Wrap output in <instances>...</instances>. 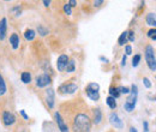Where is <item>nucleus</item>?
I'll return each mask as SVG.
<instances>
[{"label":"nucleus","instance_id":"obj_1","mask_svg":"<svg viewBox=\"0 0 156 132\" xmlns=\"http://www.w3.org/2000/svg\"><path fill=\"white\" fill-rule=\"evenodd\" d=\"M72 130L75 132H90L91 119L84 113L77 114L73 119V122H72Z\"/></svg>","mask_w":156,"mask_h":132},{"label":"nucleus","instance_id":"obj_2","mask_svg":"<svg viewBox=\"0 0 156 132\" xmlns=\"http://www.w3.org/2000/svg\"><path fill=\"white\" fill-rule=\"evenodd\" d=\"M137 96H138V88L136 84H132L131 85V90H130V95L127 97V100L125 101V105H124V108L126 112L131 113L135 107H136V103H137Z\"/></svg>","mask_w":156,"mask_h":132},{"label":"nucleus","instance_id":"obj_3","mask_svg":"<svg viewBox=\"0 0 156 132\" xmlns=\"http://www.w3.org/2000/svg\"><path fill=\"white\" fill-rule=\"evenodd\" d=\"M144 55H145V61H146L148 67H149L151 71H156V57H155L154 47L150 46V45L146 46L145 52H144Z\"/></svg>","mask_w":156,"mask_h":132},{"label":"nucleus","instance_id":"obj_4","mask_svg":"<svg viewBox=\"0 0 156 132\" xmlns=\"http://www.w3.org/2000/svg\"><path fill=\"white\" fill-rule=\"evenodd\" d=\"M98 90H100V85L97 83H89L85 88V93H87V96L92 100V101H97L100 99V94H98Z\"/></svg>","mask_w":156,"mask_h":132},{"label":"nucleus","instance_id":"obj_5","mask_svg":"<svg viewBox=\"0 0 156 132\" xmlns=\"http://www.w3.org/2000/svg\"><path fill=\"white\" fill-rule=\"evenodd\" d=\"M77 90H78V85L75 83H64L58 89V91L60 94H73Z\"/></svg>","mask_w":156,"mask_h":132},{"label":"nucleus","instance_id":"obj_6","mask_svg":"<svg viewBox=\"0 0 156 132\" xmlns=\"http://www.w3.org/2000/svg\"><path fill=\"white\" fill-rule=\"evenodd\" d=\"M50 82H52L50 76H48L47 73H43V74H41V76H38V77L36 78V86H38V88H44V86H47L48 84H50Z\"/></svg>","mask_w":156,"mask_h":132},{"label":"nucleus","instance_id":"obj_7","mask_svg":"<svg viewBox=\"0 0 156 132\" xmlns=\"http://www.w3.org/2000/svg\"><path fill=\"white\" fill-rule=\"evenodd\" d=\"M3 122L5 126H11L16 122V117L13 115V113L5 111V112H3Z\"/></svg>","mask_w":156,"mask_h":132},{"label":"nucleus","instance_id":"obj_8","mask_svg":"<svg viewBox=\"0 0 156 132\" xmlns=\"http://www.w3.org/2000/svg\"><path fill=\"white\" fill-rule=\"evenodd\" d=\"M109 121H111V124L115 127V128H123L124 127V124H123V121H121V119L119 118V115L115 113V112H113V113H111V115H109Z\"/></svg>","mask_w":156,"mask_h":132},{"label":"nucleus","instance_id":"obj_9","mask_svg":"<svg viewBox=\"0 0 156 132\" xmlns=\"http://www.w3.org/2000/svg\"><path fill=\"white\" fill-rule=\"evenodd\" d=\"M54 100H55V94L53 89H48L46 91V103L48 108H53L54 107Z\"/></svg>","mask_w":156,"mask_h":132},{"label":"nucleus","instance_id":"obj_10","mask_svg":"<svg viewBox=\"0 0 156 132\" xmlns=\"http://www.w3.org/2000/svg\"><path fill=\"white\" fill-rule=\"evenodd\" d=\"M54 118H55V121H57L60 131H61V132H69V127H67V125L65 124V121H64V119H63V117H61V114H60L59 112H57V113L54 114Z\"/></svg>","mask_w":156,"mask_h":132},{"label":"nucleus","instance_id":"obj_11","mask_svg":"<svg viewBox=\"0 0 156 132\" xmlns=\"http://www.w3.org/2000/svg\"><path fill=\"white\" fill-rule=\"evenodd\" d=\"M69 61H70V60H69V57H67L66 54H61V55L58 58V60H57V67H58V70H59V71H64V70L66 69V65H67Z\"/></svg>","mask_w":156,"mask_h":132},{"label":"nucleus","instance_id":"obj_12","mask_svg":"<svg viewBox=\"0 0 156 132\" xmlns=\"http://www.w3.org/2000/svg\"><path fill=\"white\" fill-rule=\"evenodd\" d=\"M6 31H7V19L4 17L0 21V41H3L6 37Z\"/></svg>","mask_w":156,"mask_h":132},{"label":"nucleus","instance_id":"obj_13","mask_svg":"<svg viewBox=\"0 0 156 132\" xmlns=\"http://www.w3.org/2000/svg\"><path fill=\"white\" fill-rule=\"evenodd\" d=\"M10 43H11V47H12L13 49H17V48L19 47L21 41H19V36H18L16 32H13V34L10 36Z\"/></svg>","mask_w":156,"mask_h":132},{"label":"nucleus","instance_id":"obj_14","mask_svg":"<svg viewBox=\"0 0 156 132\" xmlns=\"http://www.w3.org/2000/svg\"><path fill=\"white\" fill-rule=\"evenodd\" d=\"M145 21H146V24H148V25L154 27V29H156V15H155V13H152V12L148 13Z\"/></svg>","mask_w":156,"mask_h":132},{"label":"nucleus","instance_id":"obj_15","mask_svg":"<svg viewBox=\"0 0 156 132\" xmlns=\"http://www.w3.org/2000/svg\"><path fill=\"white\" fill-rule=\"evenodd\" d=\"M92 120H94L95 124H100V122H101V120H102V113H101V111H100L98 108L94 109V117H92Z\"/></svg>","mask_w":156,"mask_h":132},{"label":"nucleus","instance_id":"obj_16","mask_svg":"<svg viewBox=\"0 0 156 132\" xmlns=\"http://www.w3.org/2000/svg\"><path fill=\"white\" fill-rule=\"evenodd\" d=\"M35 36H36V32H35L33 29H28V30H25V32H24V37H25L27 41H33V40L35 38Z\"/></svg>","mask_w":156,"mask_h":132},{"label":"nucleus","instance_id":"obj_17","mask_svg":"<svg viewBox=\"0 0 156 132\" xmlns=\"http://www.w3.org/2000/svg\"><path fill=\"white\" fill-rule=\"evenodd\" d=\"M6 91H7V88H6L5 79H4V77L1 74H0V95L6 94Z\"/></svg>","mask_w":156,"mask_h":132},{"label":"nucleus","instance_id":"obj_18","mask_svg":"<svg viewBox=\"0 0 156 132\" xmlns=\"http://www.w3.org/2000/svg\"><path fill=\"white\" fill-rule=\"evenodd\" d=\"M127 36H129V31H124L121 35H120V37H119V40H118V43H119V46H124L125 43L129 41V38H127Z\"/></svg>","mask_w":156,"mask_h":132},{"label":"nucleus","instance_id":"obj_19","mask_svg":"<svg viewBox=\"0 0 156 132\" xmlns=\"http://www.w3.org/2000/svg\"><path fill=\"white\" fill-rule=\"evenodd\" d=\"M21 78H22V82L25 83V84H29L31 82V74H30V72H27V71L23 72L21 74Z\"/></svg>","mask_w":156,"mask_h":132},{"label":"nucleus","instance_id":"obj_20","mask_svg":"<svg viewBox=\"0 0 156 132\" xmlns=\"http://www.w3.org/2000/svg\"><path fill=\"white\" fill-rule=\"evenodd\" d=\"M106 102H107V105H108V107H109L111 109H115V108H117V101H115L114 97L108 96L107 100H106Z\"/></svg>","mask_w":156,"mask_h":132},{"label":"nucleus","instance_id":"obj_21","mask_svg":"<svg viewBox=\"0 0 156 132\" xmlns=\"http://www.w3.org/2000/svg\"><path fill=\"white\" fill-rule=\"evenodd\" d=\"M109 96H112L114 99H118L120 96V93L118 90V88H114V86L111 88V89H109Z\"/></svg>","mask_w":156,"mask_h":132},{"label":"nucleus","instance_id":"obj_22","mask_svg":"<svg viewBox=\"0 0 156 132\" xmlns=\"http://www.w3.org/2000/svg\"><path fill=\"white\" fill-rule=\"evenodd\" d=\"M66 72H73L75 70H76V65H75V61L73 60H70L69 63H67V65H66Z\"/></svg>","mask_w":156,"mask_h":132},{"label":"nucleus","instance_id":"obj_23","mask_svg":"<svg viewBox=\"0 0 156 132\" xmlns=\"http://www.w3.org/2000/svg\"><path fill=\"white\" fill-rule=\"evenodd\" d=\"M37 31H38V34H40L41 36H46V35H48V29H46V28L42 27V25H38Z\"/></svg>","mask_w":156,"mask_h":132},{"label":"nucleus","instance_id":"obj_24","mask_svg":"<svg viewBox=\"0 0 156 132\" xmlns=\"http://www.w3.org/2000/svg\"><path fill=\"white\" fill-rule=\"evenodd\" d=\"M139 61H140V54H136V55L133 57V59H132V66H133V67H137L138 64H139Z\"/></svg>","mask_w":156,"mask_h":132},{"label":"nucleus","instance_id":"obj_25","mask_svg":"<svg viewBox=\"0 0 156 132\" xmlns=\"http://www.w3.org/2000/svg\"><path fill=\"white\" fill-rule=\"evenodd\" d=\"M148 37L154 40V41H156V29H150L148 31Z\"/></svg>","mask_w":156,"mask_h":132},{"label":"nucleus","instance_id":"obj_26","mask_svg":"<svg viewBox=\"0 0 156 132\" xmlns=\"http://www.w3.org/2000/svg\"><path fill=\"white\" fill-rule=\"evenodd\" d=\"M118 90H119L120 94H130V89L127 86H119Z\"/></svg>","mask_w":156,"mask_h":132},{"label":"nucleus","instance_id":"obj_27","mask_svg":"<svg viewBox=\"0 0 156 132\" xmlns=\"http://www.w3.org/2000/svg\"><path fill=\"white\" fill-rule=\"evenodd\" d=\"M143 84L145 85L146 89H150V88H151V83H150L149 78H143Z\"/></svg>","mask_w":156,"mask_h":132},{"label":"nucleus","instance_id":"obj_28","mask_svg":"<svg viewBox=\"0 0 156 132\" xmlns=\"http://www.w3.org/2000/svg\"><path fill=\"white\" fill-rule=\"evenodd\" d=\"M64 11H65L66 15H71V6L69 5V3L64 5Z\"/></svg>","mask_w":156,"mask_h":132},{"label":"nucleus","instance_id":"obj_29","mask_svg":"<svg viewBox=\"0 0 156 132\" xmlns=\"http://www.w3.org/2000/svg\"><path fill=\"white\" fill-rule=\"evenodd\" d=\"M125 53H126V55H131L132 54V47L130 45L125 46Z\"/></svg>","mask_w":156,"mask_h":132},{"label":"nucleus","instance_id":"obj_30","mask_svg":"<svg viewBox=\"0 0 156 132\" xmlns=\"http://www.w3.org/2000/svg\"><path fill=\"white\" fill-rule=\"evenodd\" d=\"M127 38H129L130 42H133V41H135V32H133V31H129V36H127Z\"/></svg>","mask_w":156,"mask_h":132},{"label":"nucleus","instance_id":"obj_31","mask_svg":"<svg viewBox=\"0 0 156 132\" xmlns=\"http://www.w3.org/2000/svg\"><path fill=\"white\" fill-rule=\"evenodd\" d=\"M102 4H103L102 0H97V1H94V6H95V7H100Z\"/></svg>","mask_w":156,"mask_h":132},{"label":"nucleus","instance_id":"obj_32","mask_svg":"<svg viewBox=\"0 0 156 132\" xmlns=\"http://www.w3.org/2000/svg\"><path fill=\"white\" fill-rule=\"evenodd\" d=\"M19 113L22 114V117H23V118H24L25 120H29V117H28V114H27V113H25L24 111H19Z\"/></svg>","mask_w":156,"mask_h":132},{"label":"nucleus","instance_id":"obj_33","mask_svg":"<svg viewBox=\"0 0 156 132\" xmlns=\"http://www.w3.org/2000/svg\"><path fill=\"white\" fill-rule=\"evenodd\" d=\"M69 5H70L71 7H75V6L77 5V1H75V0H71V1H69Z\"/></svg>","mask_w":156,"mask_h":132},{"label":"nucleus","instance_id":"obj_34","mask_svg":"<svg viewBox=\"0 0 156 132\" xmlns=\"http://www.w3.org/2000/svg\"><path fill=\"white\" fill-rule=\"evenodd\" d=\"M143 127H144V132H148V131H149V130H148V122H146V121L143 122Z\"/></svg>","mask_w":156,"mask_h":132},{"label":"nucleus","instance_id":"obj_35","mask_svg":"<svg viewBox=\"0 0 156 132\" xmlns=\"http://www.w3.org/2000/svg\"><path fill=\"white\" fill-rule=\"evenodd\" d=\"M125 65H126V55H124L121 60V66H125Z\"/></svg>","mask_w":156,"mask_h":132},{"label":"nucleus","instance_id":"obj_36","mask_svg":"<svg viewBox=\"0 0 156 132\" xmlns=\"http://www.w3.org/2000/svg\"><path fill=\"white\" fill-rule=\"evenodd\" d=\"M100 60H101V61H103V63H108V59H107V58H105V57H100Z\"/></svg>","mask_w":156,"mask_h":132},{"label":"nucleus","instance_id":"obj_37","mask_svg":"<svg viewBox=\"0 0 156 132\" xmlns=\"http://www.w3.org/2000/svg\"><path fill=\"white\" fill-rule=\"evenodd\" d=\"M43 5H44V6H49V5H50V1H47V0H43Z\"/></svg>","mask_w":156,"mask_h":132},{"label":"nucleus","instance_id":"obj_38","mask_svg":"<svg viewBox=\"0 0 156 132\" xmlns=\"http://www.w3.org/2000/svg\"><path fill=\"white\" fill-rule=\"evenodd\" d=\"M130 132H137V130H136L135 127H131V128H130Z\"/></svg>","mask_w":156,"mask_h":132},{"label":"nucleus","instance_id":"obj_39","mask_svg":"<svg viewBox=\"0 0 156 132\" xmlns=\"http://www.w3.org/2000/svg\"><path fill=\"white\" fill-rule=\"evenodd\" d=\"M143 132H144V131H143Z\"/></svg>","mask_w":156,"mask_h":132}]
</instances>
